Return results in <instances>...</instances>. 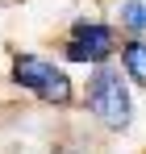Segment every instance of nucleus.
Wrapping results in <instances>:
<instances>
[{"instance_id": "obj_1", "label": "nucleus", "mask_w": 146, "mask_h": 154, "mask_svg": "<svg viewBox=\"0 0 146 154\" xmlns=\"http://www.w3.org/2000/svg\"><path fill=\"white\" fill-rule=\"evenodd\" d=\"M13 79L29 88L33 96H42L46 104H67L71 100V79L67 71H59L54 63L38 58V54H17L13 58Z\"/></svg>"}, {"instance_id": "obj_2", "label": "nucleus", "mask_w": 146, "mask_h": 154, "mask_svg": "<svg viewBox=\"0 0 146 154\" xmlns=\"http://www.w3.org/2000/svg\"><path fill=\"white\" fill-rule=\"evenodd\" d=\"M88 108L100 125L109 129H125L129 125V92L117 71H96L88 83Z\"/></svg>"}, {"instance_id": "obj_3", "label": "nucleus", "mask_w": 146, "mask_h": 154, "mask_svg": "<svg viewBox=\"0 0 146 154\" xmlns=\"http://www.w3.org/2000/svg\"><path fill=\"white\" fill-rule=\"evenodd\" d=\"M113 54V29L100 21H75L67 38V58L71 63H104Z\"/></svg>"}, {"instance_id": "obj_4", "label": "nucleus", "mask_w": 146, "mask_h": 154, "mask_svg": "<svg viewBox=\"0 0 146 154\" xmlns=\"http://www.w3.org/2000/svg\"><path fill=\"white\" fill-rule=\"evenodd\" d=\"M121 67L134 83H146V42H129L121 50Z\"/></svg>"}, {"instance_id": "obj_5", "label": "nucleus", "mask_w": 146, "mask_h": 154, "mask_svg": "<svg viewBox=\"0 0 146 154\" xmlns=\"http://www.w3.org/2000/svg\"><path fill=\"white\" fill-rule=\"evenodd\" d=\"M117 13H121V25H125V29L146 33V0H125Z\"/></svg>"}]
</instances>
